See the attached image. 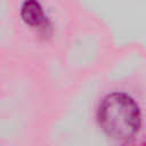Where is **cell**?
<instances>
[{
    "mask_svg": "<svg viewBox=\"0 0 146 146\" xmlns=\"http://www.w3.org/2000/svg\"><path fill=\"white\" fill-rule=\"evenodd\" d=\"M21 17L27 25L33 27H41L47 25V17L42 10L41 5L33 0L25 1L22 5Z\"/></svg>",
    "mask_w": 146,
    "mask_h": 146,
    "instance_id": "7a4b0ae2",
    "label": "cell"
},
{
    "mask_svg": "<svg viewBox=\"0 0 146 146\" xmlns=\"http://www.w3.org/2000/svg\"><path fill=\"white\" fill-rule=\"evenodd\" d=\"M97 121L108 137L116 140H128L140 129V108L129 95L112 92L99 103Z\"/></svg>",
    "mask_w": 146,
    "mask_h": 146,
    "instance_id": "6da1fadb",
    "label": "cell"
}]
</instances>
